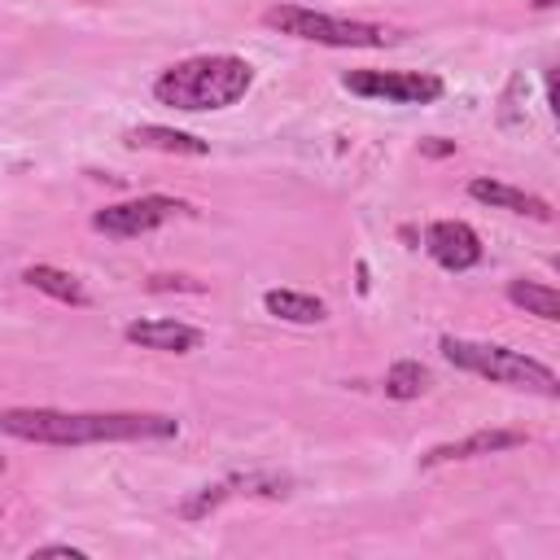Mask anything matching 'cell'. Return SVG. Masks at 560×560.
<instances>
[{"mask_svg":"<svg viewBox=\"0 0 560 560\" xmlns=\"http://www.w3.org/2000/svg\"><path fill=\"white\" fill-rule=\"evenodd\" d=\"M0 433L35 446H88V442H166L179 433L162 411H57V407H4Z\"/></svg>","mask_w":560,"mask_h":560,"instance_id":"obj_1","label":"cell"},{"mask_svg":"<svg viewBox=\"0 0 560 560\" xmlns=\"http://www.w3.org/2000/svg\"><path fill=\"white\" fill-rule=\"evenodd\" d=\"M254 88V66L232 52H201L166 66L153 79L158 105L184 109V114H206V109H228Z\"/></svg>","mask_w":560,"mask_h":560,"instance_id":"obj_2","label":"cell"},{"mask_svg":"<svg viewBox=\"0 0 560 560\" xmlns=\"http://www.w3.org/2000/svg\"><path fill=\"white\" fill-rule=\"evenodd\" d=\"M442 359L455 363L459 372H472V376H486L494 385H512V389H529V394H542V398H556L560 394V376L529 359L525 350H512V346H494V341H468V337H442L438 341Z\"/></svg>","mask_w":560,"mask_h":560,"instance_id":"obj_3","label":"cell"},{"mask_svg":"<svg viewBox=\"0 0 560 560\" xmlns=\"http://www.w3.org/2000/svg\"><path fill=\"white\" fill-rule=\"evenodd\" d=\"M262 22L280 35L324 44V48H385L394 44V31L381 22H359V18H337V13H315L302 4H271Z\"/></svg>","mask_w":560,"mask_h":560,"instance_id":"obj_4","label":"cell"},{"mask_svg":"<svg viewBox=\"0 0 560 560\" xmlns=\"http://www.w3.org/2000/svg\"><path fill=\"white\" fill-rule=\"evenodd\" d=\"M341 88L368 101H389V105H429L446 92V83L429 70H346Z\"/></svg>","mask_w":560,"mask_h":560,"instance_id":"obj_5","label":"cell"},{"mask_svg":"<svg viewBox=\"0 0 560 560\" xmlns=\"http://www.w3.org/2000/svg\"><path fill=\"white\" fill-rule=\"evenodd\" d=\"M192 206L179 201V197H166V192H144V197H131V201H118V206H105L92 214V228L101 236H114V241H136V236H149L153 228L188 214Z\"/></svg>","mask_w":560,"mask_h":560,"instance_id":"obj_6","label":"cell"},{"mask_svg":"<svg viewBox=\"0 0 560 560\" xmlns=\"http://www.w3.org/2000/svg\"><path fill=\"white\" fill-rule=\"evenodd\" d=\"M424 249H429V258L438 262V267H446V271H468V267H477L481 262V236L464 223V219H438V223H429V232H424Z\"/></svg>","mask_w":560,"mask_h":560,"instance_id":"obj_7","label":"cell"},{"mask_svg":"<svg viewBox=\"0 0 560 560\" xmlns=\"http://www.w3.org/2000/svg\"><path fill=\"white\" fill-rule=\"evenodd\" d=\"M525 442L529 438L521 429H477L468 438L429 446L420 455V468H438V464H451V459H481V455H499V451H512V446H525Z\"/></svg>","mask_w":560,"mask_h":560,"instance_id":"obj_8","label":"cell"},{"mask_svg":"<svg viewBox=\"0 0 560 560\" xmlns=\"http://www.w3.org/2000/svg\"><path fill=\"white\" fill-rule=\"evenodd\" d=\"M122 337L140 350H162V354H192L206 341L201 328L179 324V319H136L122 328Z\"/></svg>","mask_w":560,"mask_h":560,"instance_id":"obj_9","label":"cell"},{"mask_svg":"<svg viewBox=\"0 0 560 560\" xmlns=\"http://www.w3.org/2000/svg\"><path fill=\"white\" fill-rule=\"evenodd\" d=\"M468 197H472V201H481V206H490V210L529 214V219H538V223H547V219H551V206H547L538 192H525V188H512V184H499V179H486V175L468 184Z\"/></svg>","mask_w":560,"mask_h":560,"instance_id":"obj_10","label":"cell"},{"mask_svg":"<svg viewBox=\"0 0 560 560\" xmlns=\"http://www.w3.org/2000/svg\"><path fill=\"white\" fill-rule=\"evenodd\" d=\"M131 149H158V153H175V158H206L210 144L188 136V131H175V127H158V122H140L122 136Z\"/></svg>","mask_w":560,"mask_h":560,"instance_id":"obj_11","label":"cell"},{"mask_svg":"<svg viewBox=\"0 0 560 560\" xmlns=\"http://www.w3.org/2000/svg\"><path fill=\"white\" fill-rule=\"evenodd\" d=\"M22 280H26L35 293H48V298H57V302H66V306H88V289L79 284V276L61 271V267H52V262L26 267Z\"/></svg>","mask_w":560,"mask_h":560,"instance_id":"obj_12","label":"cell"},{"mask_svg":"<svg viewBox=\"0 0 560 560\" xmlns=\"http://www.w3.org/2000/svg\"><path fill=\"white\" fill-rule=\"evenodd\" d=\"M262 306H267V315L284 319V324H319L328 315V306L315 293H298V289H267Z\"/></svg>","mask_w":560,"mask_h":560,"instance_id":"obj_13","label":"cell"},{"mask_svg":"<svg viewBox=\"0 0 560 560\" xmlns=\"http://www.w3.org/2000/svg\"><path fill=\"white\" fill-rule=\"evenodd\" d=\"M508 302L521 306L525 315L547 319V324L560 319V293H556L551 284H538V280H512V284H508Z\"/></svg>","mask_w":560,"mask_h":560,"instance_id":"obj_14","label":"cell"},{"mask_svg":"<svg viewBox=\"0 0 560 560\" xmlns=\"http://www.w3.org/2000/svg\"><path fill=\"white\" fill-rule=\"evenodd\" d=\"M429 389V372L416 363V359H398L389 372H385V394L407 402V398H420Z\"/></svg>","mask_w":560,"mask_h":560,"instance_id":"obj_15","label":"cell"},{"mask_svg":"<svg viewBox=\"0 0 560 560\" xmlns=\"http://www.w3.org/2000/svg\"><path fill=\"white\" fill-rule=\"evenodd\" d=\"M228 494H232V486H228V481H219V486H201L192 499H184V503H179V516L201 521V516H206V512H214V508H219Z\"/></svg>","mask_w":560,"mask_h":560,"instance_id":"obj_16","label":"cell"},{"mask_svg":"<svg viewBox=\"0 0 560 560\" xmlns=\"http://www.w3.org/2000/svg\"><path fill=\"white\" fill-rule=\"evenodd\" d=\"M44 556H61V560H88L83 547H70V542H48V547H35L31 560H44Z\"/></svg>","mask_w":560,"mask_h":560,"instance_id":"obj_17","label":"cell"},{"mask_svg":"<svg viewBox=\"0 0 560 560\" xmlns=\"http://www.w3.org/2000/svg\"><path fill=\"white\" fill-rule=\"evenodd\" d=\"M149 289H188V293H201V284H192L184 276H149Z\"/></svg>","mask_w":560,"mask_h":560,"instance_id":"obj_18","label":"cell"},{"mask_svg":"<svg viewBox=\"0 0 560 560\" xmlns=\"http://www.w3.org/2000/svg\"><path fill=\"white\" fill-rule=\"evenodd\" d=\"M420 153L424 158H446V153H455V144L442 140V136H429V140H420Z\"/></svg>","mask_w":560,"mask_h":560,"instance_id":"obj_19","label":"cell"},{"mask_svg":"<svg viewBox=\"0 0 560 560\" xmlns=\"http://www.w3.org/2000/svg\"><path fill=\"white\" fill-rule=\"evenodd\" d=\"M529 4H534V9H551L556 0H529Z\"/></svg>","mask_w":560,"mask_h":560,"instance_id":"obj_20","label":"cell"},{"mask_svg":"<svg viewBox=\"0 0 560 560\" xmlns=\"http://www.w3.org/2000/svg\"><path fill=\"white\" fill-rule=\"evenodd\" d=\"M4 468H9V459H4V455H0V477H4Z\"/></svg>","mask_w":560,"mask_h":560,"instance_id":"obj_21","label":"cell"}]
</instances>
